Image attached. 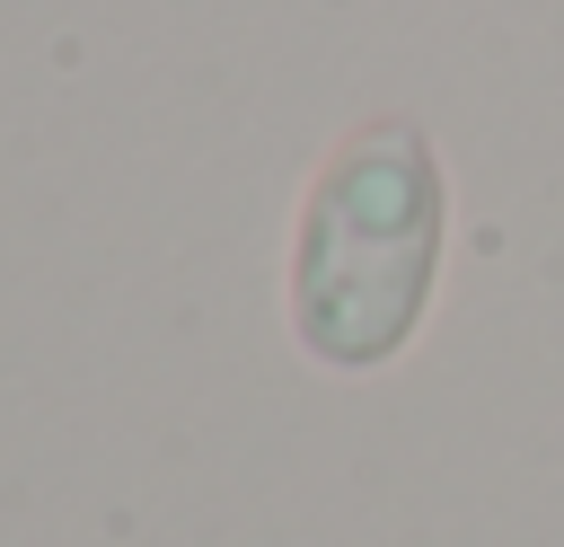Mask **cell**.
I'll list each match as a JSON object with an SVG mask.
<instances>
[{
  "label": "cell",
  "instance_id": "cell-1",
  "mask_svg": "<svg viewBox=\"0 0 564 547\" xmlns=\"http://www.w3.org/2000/svg\"><path fill=\"white\" fill-rule=\"evenodd\" d=\"M441 256V159L405 115H379L335 141L300 203L291 247V326L317 362L370 371L388 362L423 300Z\"/></svg>",
  "mask_w": 564,
  "mask_h": 547
}]
</instances>
